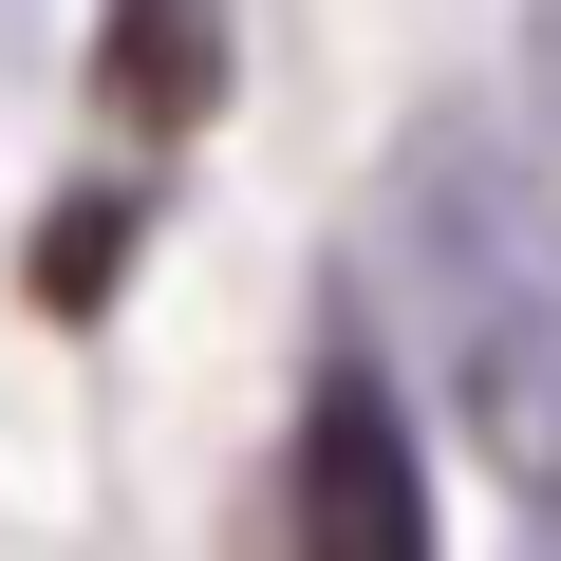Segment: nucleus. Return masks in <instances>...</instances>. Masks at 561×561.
Here are the masks:
<instances>
[{"mask_svg": "<svg viewBox=\"0 0 561 561\" xmlns=\"http://www.w3.org/2000/svg\"><path fill=\"white\" fill-rule=\"evenodd\" d=\"M393 300L412 337L449 356L468 431L542 486L561 468V187L486 131V113H431L393 150Z\"/></svg>", "mask_w": 561, "mask_h": 561, "instance_id": "nucleus-1", "label": "nucleus"}, {"mask_svg": "<svg viewBox=\"0 0 561 561\" xmlns=\"http://www.w3.org/2000/svg\"><path fill=\"white\" fill-rule=\"evenodd\" d=\"M262 561H431V468H412V412L393 375L337 337L300 375V431H280V524Z\"/></svg>", "mask_w": 561, "mask_h": 561, "instance_id": "nucleus-2", "label": "nucleus"}, {"mask_svg": "<svg viewBox=\"0 0 561 561\" xmlns=\"http://www.w3.org/2000/svg\"><path fill=\"white\" fill-rule=\"evenodd\" d=\"M94 76H113L131 131H187L225 94V0H113V20H94Z\"/></svg>", "mask_w": 561, "mask_h": 561, "instance_id": "nucleus-3", "label": "nucleus"}, {"mask_svg": "<svg viewBox=\"0 0 561 561\" xmlns=\"http://www.w3.org/2000/svg\"><path fill=\"white\" fill-rule=\"evenodd\" d=\"M524 561H561V468H542V486H524Z\"/></svg>", "mask_w": 561, "mask_h": 561, "instance_id": "nucleus-4", "label": "nucleus"}, {"mask_svg": "<svg viewBox=\"0 0 561 561\" xmlns=\"http://www.w3.org/2000/svg\"><path fill=\"white\" fill-rule=\"evenodd\" d=\"M524 57H542V113H561V0H542V20H524Z\"/></svg>", "mask_w": 561, "mask_h": 561, "instance_id": "nucleus-5", "label": "nucleus"}]
</instances>
